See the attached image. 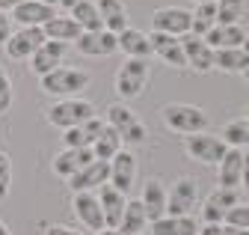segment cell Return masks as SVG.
I'll list each match as a JSON object with an SVG mask.
<instances>
[{
    "label": "cell",
    "mask_w": 249,
    "mask_h": 235,
    "mask_svg": "<svg viewBox=\"0 0 249 235\" xmlns=\"http://www.w3.org/2000/svg\"><path fill=\"white\" fill-rule=\"evenodd\" d=\"M160 119L169 131L175 134H199V131H208V113L196 104H166L160 110Z\"/></svg>",
    "instance_id": "cell-1"
},
{
    "label": "cell",
    "mask_w": 249,
    "mask_h": 235,
    "mask_svg": "<svg viewBox=\"0 0 249 235\" xmlns=\"http://www.w3.org/2000/svg\"><path fill=\"white\" fill-rule=\"evenodd\" d=\"M86 86H89V72H83V69L59 66V69H53L51 75L42 78V93H48L53 98H74Z\"/></svg>",
    "instance_id": "cell-2"
},
{
    "label": "cell",
    "mask_w": 249,
    "mask_h": 235,
    "mask_svg": "<svg viewBox=\"0 0 249 235\" xmlns=\"http://www.w3.org/2000/svg\"><path fill=\"white\" fill-rule=\"evenodd\" d=\"M95 116V107H92V101L74 96V98H56L53 107H48V122L53 128H77L83 125L86 119H92Z\"/></svg>",
    "instance_id": "cell-3"
},
{
    "label": "cell",
    "mask_w": 249,
    "mask_h": 235,
    "mask_svg": "<svg viewBox=\"0 0 249 235\" xmlns=\"http://www.w3.org/2000/svg\"><path fill=\"white\" fill-rule=\"evenodd\" d=\"M148 60H124L116 72V96L122 101H134L142 96L148 83Z\"/></svg>",
    "instance_id": "cell-4"
},
{
    "label": "cell",
    "mask_w": 249,
    "mask_h": 235,
    "mask_svg": "<svg viewBox=\"0 0 249 235\" xmlns=\"http://www.w3.org/2000/svg\"><path fill=\"white\" fill-rule=\"evenodd\" d=\"M107 125L122 137V146H140L145 140L142 122L137 119V113L124 104V101H116V104L107 107Z\"/></svg>",
    "instance_id": "cell-5"
},
{
    "label": "cell",
    "mask_w": 249,
    "mask_h": 235,
    "mask_svg": "<svg viewBox=\"0 0 249 235\" xmlns=\"http://www.w3.org/2000/svg\"><path fill=\"white\" fill-rule=\"evenodd\" d=\"M184 152L190 155L193 161L205 164V167H216L223 161V155L229 152V146L220 140V134H211V131H199L184 137Z\"/></svg>",
    "instance_id": "cell-6"
},
{
    "label": "cell",
    "mask_w": 249,
    "mask_h": 235,
    "mask_svg": "<svg viewBox=\"0 0 249 235\" xmlns=\"http://www.w3.org/2000/svg\"><path fill=\"white\" fill-rule=\"evenodd\" d=\"M199 199V185L190 176H181V179L172 182V188H166V215L169 217H184L193 215Z\"/></svg>",
    "instance_id": "cell-7"
},
{
    "label": "cell",
    "mask_w": 249,
    "mask_h": 235,
    "mask_svg": "<svg viewBox=\"0 0 249 235\" xmlns=\"http://www.w3.org/2000/svg\"><path fill=\"white\" fill-rule=\"evenodd\" d=\"M151 33H166V36H187L190 33V9L181 6H160L151 15Z\"/></svg>",
    "instance_id": "cell-8"
},
{
    "label": "cell",
    "mask_w": 249,
    "mask_h": 235,
    "mask_svg": "<svg viewBox=\"0 0 249 235\" xmlns=\"http://www.w3.org/2000/svg\"><path fill=\"white\" fill-rule=\"evenodd\" d=\"M45 33H42V27H21L18 33H12L3 45L6 57L9 60H30L42 45H45Z\"/></svg>",
    "instance_id": "cell-9"
},
{
    "label": "cell",
    "mask_w": 249,
    "mask_h": 235,
    "mask_svg": "<svg viewBox=\"0 0 249 235\" xmlns=\"http://www.w3.org/2000/svg\"><path fill=\"white\" fill-rule=\"evenodd\" d=\"M71 212L77 215V220L89 229V232H101L104 226V212H101V202L95 191H80L71 196Z\"/></svg>",
    "instance_id": "cell-10"
},
{
    "label": "cell",
    "mask_w": 249,
    "mask_h": 235,
    "mask_svg": "<svg viewBox=\"0 0 249 235\" xmlns=\"http://www.w3.org/2000/svg\"><path fill=\"white\" fill-rule=\"evenodd\" d=\"M134 182H137V155L131 149H122L110 161V179H107V185H113L122 194H128L134 188Z\"/></svg>",
    "instance_id": "cell-11"
},
{
    "label": "cell",
    "mask_w": 249,
    "mask_h": 235,
    "mask_svg": "<svg viewBox=\"0 0 249 235\" xmlns=\"http://www.w3.org/2000/svg\"><path fill=\"white\" fill-rule=\"evenodd\" d=\"M181 51H184L187 66L196 69L199 75H205V72L213 69V48H211L202 36H193V33L181 36Z\"/></svg>",
    "instance_id": "cell-12"
},
{
    "label": "cell",
    "mask_w": 249,
    "mask_h": 235,
    "mask_svg": "<svg viewBox=\"0 0 249 235\" xmlns=\"http://www.w3.org/2000/svg\"><path fill=\"white\" fill-rule=\"evenodd\" d=\"M240 202V194L231 191V188H216L205 205H202V220L205 223H223V217L229 215V209H234V205Z\"/></svg>",
    "instance_id": "cell-13"
},
{
    "label": "cell",
    "mask_w": 249,
    "mask_h": 235,
    "mask_svg": "<svg viewBox=\"0 0 249 235\" xmlns=\"http://www.w3.org/2000/svg\"><path fill=\"white\" fill-rule=\"evenodd\" d=\"M107 179H110V164L107 161H92V164H86L83 170H77L71 176L69 188L74 194H80V191H95V188L107 185Z\"/></svg>",
    "instance_id": "cell-14"
},
{
    "label": "cell",
    "mask_w": 249,
    "mask_h": 235,
    "mask_svg": "<svg viewBox=\"0 0 249 235\" xmlns=\"http://www.w3.org/2000/svg\"><path fill=\"white\" fill-rule=\"evenodd\" d=\"M140 202H142V209H145L148 223L166 217V185H163L160 179H148V182L142 185V196H140Z\"/></svg>",
    "instance_id": "cell-15"
},
{
    "label": "cell",
    "mask_w": 249,
    "mask_h": 235,
    "mask_svg": "<svg viewBox=\"0 0 249 235\" xmlns=\"http://www.w3.org/2000/svg\"><path fill=\"white\" fill-rule=\"evenodd\" d=\"M148 45H151V54H158L166 66H172V69H187L184 51H181V39L166 36V33H151V36H148Z\"/></svg>",
    "instance_id": "cell-16"
},
{
    "label": "cell",
    "mask_w": 249,
    "mask_h": 235,
    "mask_svg": "<svg viewBox=\"0 0 249 235\" xmlns=\"http://www.w3.org/2000/svg\"><path fill=\"white\" fill-rule=\"evenodd\" d=\"M74 45H77V51L86 54V57H110V54L119 51L116 36L107 33V30H86V33H80V39H77Z\"/></svg>",
    "instance_id": "cell-17"
},
{
    "label": "cell",
    "mask_w": 249,
    "mask_h": 235,
    "mask_svg": "<svg viewBox=\"0 0 249 235\" xmlns=\"http://www.w3.org/2000/svg\"><path fill=\"white\" fill-rule=\"evenodd\" d=\"M66 48H69V45H62V42H45L33 57H30V72H36L39 78L51 75L53 69H59V66H62Z\"/></svg>",
    "instance_id": "cell-18"
},
{
    "label": "cell",
    "mask_w": 249,
    "mask_h": 235,
    "mask_svg": "<svg viewBox=\"0 0 249 235\" xmlns=\"http://www.w3.org/2000/svg\"><path fill=\"white\" fill-rule=\"evenodd\" d=\"M98 202H101V212H104V226L107 229H119V220L124 215V205H128V194L116 191L113 185H101Z\"/></svg>",
    "instance_id": "cell-19"
},
{
    "label": "cell",
    "mask_w": 249,
    "mask_h": 235,
    "mask_svg": "<svg viewBox=\"0 0 249 235\" xmlns=\"http://www.w3.org/2000/svg\"><path fill=\"white\" fill-rule=\"evenodd\" d=\"M95 161V155H92V149H62L56 158H53V173L59 176V179H71V176L77 173V170H83L86 164H92Z\"/></svg>",
    "instance_id": "cell-20"
},
{
    "label": "cell",
    "mask_w": 249,
    "mask_h": 235,
    "mask_svg": "<svg viewBox=\"0 0 249 235\" xmlns=\"http://www.w3.org/2000/svg\"><path fill=\"white\" fill-rule=\"evenodd\" d=\"M240 176H243V149H229L223 161L216 164V185L220 188H240Z\"/></svg>",
    "instance_id": "cell-21"
},
{
    "label": "cell",
    "mask_w": 249,
    "mask_h": 235,
    "mask_svg": "<svg viewBox=\"0 0 249 235\" xmlns=\"http://www.w3.org/2000/svg\"><path fill=\"white\" fill-rule=\"evenodd\" d=\"M9 15L21 27H45L56 15V9L53 6H45V3H36V0H24V3H18Z\"/></svg>",
    "instance_id": "cell-22"
},
{
    "label": "cell",
    "mask_w": 249,
    "mask_h": 235,
    "mask_svg": "<svg viewBox=\"0 0 249 235\" xmlns=\"http://www.w3.org/2000/svg\"><path fill=\"white\" fill-rule=\"evenodd\" d=\"M98 15H101V30L119 36L122 30H128V9H124L122 0H98Z\"/></svg>",
    "instance_id": "cell-23"
},
{
    "label": "cell",
    "mask_w": 249,
    "mask_h": 235,
    "mask_svg": "<svg viewBox=\"0 0 249 235\" xmlns=\"http://www.w3.org/2000/svg\"><path fill=\"white\" fill-rule=\"evenodd\" d=\"M116 45H119V51L128 57V60H148V54H151L148 36H145L142 30H137V27L122 30V33L116 36Z\"/></svg>",
    "instance_id": "cell-24"
},
{
    "label": "cell",
    "mask_w": 249,
    "mask_h": 235,
    "mask_svg": "<svg viewBox=\"0 0 249 235\" xmlns=\"http://www.w3.org/2000/svg\"><path fill=\"white\" fill-rule=\"evenodd\" d=\"M42 33H45L48 42H62V45H69V42H77L83 30L77 27L74 18H69V15H53V18L42 27Z\"/></svg>",
    "instance_id": "cell-25"
},
{
    "label": "cell",
    "mask_w": 249,
    "mask_h": 235,
    "mask_svg": "<svg viewBox=\"0 0 249 235\" xmlns=\"http://www.w3.org/2000/svg\"><path fill=\"white\" fill-rule=\"evenodd\" d=\"M246 39V30L240 24H216L213 30L205 36V42L213 48V51H226V48H240Z\"/></svg>",
    "instance_id": "cell-26"
},
{
    "label": "cell",
    "mask_w": 249,
    "mask_h": 235,
    "mask_svg": "<svg viewBox=\"0 0 249 235\" xmlns=\"http://www.w3.org/2000/svg\"><path fill=\"white\" fill-rule=\"evenodd\" d=\"M145 226H148V217H145V209L140 199H128L124 205V215L119 220V235H145Z\"/></svg>",
    "instance_id": "cell-27"
},
{
    "label": "cell",
    "mask_w": 249,
    "mask_h": 235,
    "mask_svg": "<svg viewBox=\"0 0 249 235\" xmlns=\"http://www.w3.org/2000/svg\"><path fill=\"white\" fill-rule=\"evenodd\" d=\"M199 223L193 215H184V217H160L151 223V235H196Z\"/></svg>",
    "instance_id": "cell-28"
},
{
    "label": "cell",
    "mask_w": 249,
    "mask_h": 235,
    "mask_svg": "<svg viewBox=\"0 0 249 235\" xmlns=\"http://www.w3.org/2000/svg\"><path fill=\"white\" fill-rule=\"evenodd\" d=\"M122 149H124V146H122V137H119V134L104 122L101 134L95 137V143H92V155H95V161H107V164H110Z\"/></svg>",
    "instance_id": "cell-29"
},
{
    "label": "cell",
    "mask_w": 249,
    "mask_h": 235,
    "mask_svg": "<svg viewBox=\"0 0 249 235\" xmlns=\"http://www.w3.org/2000/svg\"><path fill=\"white\" fill-rule=\"evenodd\" d=\"M249 66V57L243 48H226V51H213V69L229 72V75H243Z\"/></svg>",
    "instance_id": "cell-30"
},
{
    "label": "cell",
    "mask_w": 249,
    "mask_h": 235,
    "mask_svg": "<svg viewBox=\"0 0 249 235\" xmlns=\"http://www.w3.org/2000/svg\"><path fill=\"white\" fill-rule=\"evenodd\" d=\"M69 18L77 21V27L83 33L86 30H101V15H98L95 0H77V3L69 9Z\"/></svg>",
    "instance_id": "cell-31"
},
{
    "label": "cell",
    "mask_w": 249,
    "mask_h": 235,
    "mask_svg": "<svg viewBox=\"0 0 249 235\" xmlns=\"http://www.w3.org/2000/svg\"><path fill=\"white\" fill-rule=\"evenodd\" d=\"M213 27H216V3H196V9L190 12V33L205 39Z\"/></svg>",
    "instance_id": "cell-32"
},
{
    "label": "cell",
    "mask_w": 249,
    "mask_h": 235,
    "mask_svg": "<svg viewBox=\"0 0 249 235\" xmlns=\"http://www.w3.org/2000/svg\"><path fill=\"white\" fill-rule=\"evenodd\" d=\"M220 140L229 146V149H249V119H246V116L231 119V122L223 128Z\"/></svg>",
    "instance_id": "cell-33"
},
{
    "label": "cell",
    "mask_w": 249,
    "mask_h": 235,
    "mask_svg": "<svg viewBox=\"0 0 249 235\" xmlns=\"http://www.w3.org/2000/svg\"><path fill=\"white\" fill-rule=\"evenodd\" d=\"M243 9V0H216V24H240Z\"/></svg>",
    "instance_id": "cell-34"
},
{
    "label": "cell",
    "mask_w": 249,
    "mask_h": 235,
    "mask_svg": "<svg viewBox=\"0 0 249 235\" xmlns=\"http://www.w3.org/2000/svg\"><path fill=\"white\" fill-rule=\"evenodd\" d=\"M223 223L226 226H237V229H249V202H237L234 209H229Z\"/></svg>",
    "instance_id": "cell-35"
},
{
    "label": "cell",
    "mask_w": 249,
    "mask_h": 235,
    "mask_svg": "<svg viewBox=\"0 0 249 235\" xmlns=\"http://www.w3.org/2000/svg\"><path fill=\"white\" fill-rule=\"evenodd\" d=\"M62 146L66 149H89V140H86V134H83V128L77 125V128H66L62 131Z\"/></svg>",
    "instance_id": "cell-36"
},
{
    "label": "cell",
    "mask_w": 249,
    "mask_h": 235,
    "mask_svg": "<svg viewBox=\"0 0 249 235\" xmlns=\"http://www.w3.org/2000/svg\"><path fill=\"white\" fill-rule=\"evenodd\" d=\"M9 185H12V158L0 152V202L9 196Z\"/></svg>",
    "instance_id": "cell-37"
},
{
    "label": "cell",
    "mask_w": 249,
    "mask_h": 235,
    "mask_svg": "<svg viewBox=\"0 0 249 235\" xmlns=\"http://www.w3.org/2000/svg\"><path fill=\"white\" fill-rule=\"evenodd\" d=\"M12 98H15V93H12V80H9L6 69H0V113H6V110L12 107Z\"/></svg>",
    "instance_id": "cell-38"
},
{
    "label": "cell",
    "mask_w": 249,
    "mask_h": 235,
    "mask_svg": "<svg viewBox=\"0 0 249 235\" xmlns=\"http://www.w3.org/2000/svg\"><path fill=\"white\" fill-rule=\"evenodd\" d=\"M9 36H12V18H6V12H0V45H6Z\"/></svg>",
    "instance_id": "cell-39"
},
{
    "label": "cell",
    "mask_w": 249,
    "mask_h": 235,
    "mask_svg": "<svg viewBox=\"0 0 249 235\" xmlns=\"http://www.w3.org/2000/svg\"><path fill=\"white\" fill-rule=\"evenodd\" d=\"M45 235H83V232H77V229H71V226H48Z\"/></svg>",
    "instance_id": "cell-40"
},
{
    "label": "cell",
    "mask_w": 249,
    "mask_h": 235,
    "mask_svg": "<svg viewBox=\"0 0 249 235\" xmlns=\"http://www.w3.org/2000/svg\"><path fill=\"white\" fill-rule=\"evenodd\" d=\"M220 226H223V223H205L196 235H223V232H220Z\"/></svg>",
    "instance_id": "cell-41"
},
{
    "label": "cell",
    "mask_w": 249,
    "mask_h": 235,
    "mask_svg": "<svg viewBox=\"0 0 249 235\" xmlns=\"http://www.w3.org/2000/svg\"><path fill=\"white\" fill-rule=\"evenodd\" d=\"M240 188L249 191V155L243 152V176H240Z\"/></svg>",
    "instance_id": "cell-42"
},
{
    "label": "cell",
    "mask_w": 249,
    "mask_h": 235,
    "mask_svg": "<svg viewBox=\"0 0 249 235\" xmlns=\"http://www.w3.org/2000/svg\"><path fill=\"white\" fill-rule=\"evenodd\" d=\"M220 232L223 235H249V229H237V226H226V223L220 226Z\"/></svg>",
    "instance_id": "cell-43"
},
{
    "label": "cell",
    "mask_w": 249,
    "mask_h": 235,
    "mask_svg": "<svg viewBox=\"0 0 249 235\" xmlns=\"http://www.w3.org/2000/svg\"><path fill=\"white\" fill-rule=\"evenodd\" d=\"M18 3H24V0H0V12H12Z\"/></svg>",
    "instance_id": "cell-44"
},
{
    "label": "cell",
    "mask_w": 249,
    "mask_h": 235,
    "mask_svg": "<svg viewBox=\"0 0 249 235\" xmlns=\"http://www.w3.org/2000/svg\"><path fill=\"white\" fill-rule=\"evenodd\" d=\"M36 3H45V6H53V9H56V6H59V0H36Z\"/></svg>",
    "instance_id": "cell-45"
},
{
    "label": "cell",
    "mask_w": 249,
    "mask_h": 235,
    "mask_svg": "<svg viewBox=\"0 0 249 235\" xmlns=\"http://www.w3.org/2000/svg\"><path fill=\"white\" fill-rule=\"evenodd\" d=\"M74 3H77V0H59V6H66V9H71Z\"/></svg>",
    "instance_id": "cell-46"
},
{
    "label": "cell",
    "mask_w": 249,
    "mask_h": 235,
    "mask_svg": "<svg viewBox=\"0 0 249 235\" xmlns=\"http://www.w3.org/2000/svg\"><path fill=\"white\" fill-rule=\"evenodd\" d=\"M0 235H12V232H9V226H6L3 220H0Z\"/></svg>",
    "instance_id": "cell-47"
},
{
    "label": "cell",
    "mask_w": 249,
    "mask_h": 235,
    "mask_svg": "<svg viewBox=\"0 0 249 235\" xmlns=\"http://www.w3.org/2000/svg\"><path fill=\"white\" fill-rule=\"evenodd\" d=\"M243 51H246V57H249V33H246V39H243V45H240Z\"/></svg>",
    "instance_id": "cell-48"
},
{
    "label": "cell",
    "mask_w": 249,
    "mask_h": 235,
    "mask_svg": "<svg viewBox=\"0 0 249 235\" xmlns=\"http://www.w3.org/2000/svg\"><path fill=\"white\" fill-rule=\"evenodd\" d=\"M95 235H119L116 229H101V232H95Z\"/></svg>",
    "instance_id": "cell-49"
},
{
    "label": "cell",
    "mask_w": 249,
    "mask_h": 235,
    "mask_svg": "<svg viewBox=\"0 0 249 235\" xmlns=\"http://www.w3.org/2000/svg\"><path fill=\"white\" fill-rule=\"evenodd\" d=\"M193 3H216V0H193Z\"/></svg>",
    "instance_id": "cell-50"
},
{
    "label": "cell",
    "mask_w": 249,
    "mask_h": 235,
    "mask_svg": "<svg viewBox=\"0 0 249 235\" xmlns=\"http://www.w3.org/2000/svg\"><path fill=\"white\" fill-rule=\"evenodd\" d=\"M243 80H246V83H249V66H246V72H243Z\"/></svg>",
    "instance_id": "cell-51"
},
{
    "label": "cell",
    "mask_w": 249,
    "mask_h": 235,
    "mask_svg": "<svg viewBox=\"0 0 249 235\" xmlns=\"http://www.w3.org/2000/svg\"><path fill=\"white\" fill-rule=\"evenodd\" d=\"M243 116H246V119H249V104H246V110H243Z\"/></svg>",
    "instance_id": "cell-52"
}]
</instances>
